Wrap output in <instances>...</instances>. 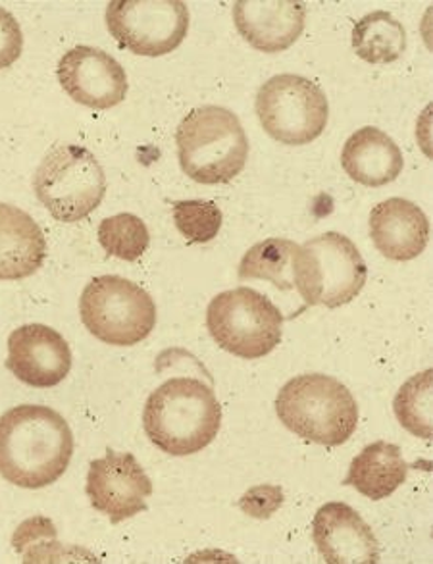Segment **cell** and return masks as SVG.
Here are the masks:
<instances>
[{"label":"cell","instance_id":"1","mask_svg":"<svg viewBox=\"0 0 433 564\" xmlns=\"http://www.w3.org/2000/svg\"><path fill=\"white\" fill-rule=\"evenodd\" d=\"M74 457V434L61 412L20 404L0 416V476L18 488L61 480Z\"/></svg>","mask_w":433,"mask_h":564},{"label":"cell","instance_id":"2","mask_svg":"<svg viewBox=\"0 0 433 564\" xmlns=\"http://www.w3.org/2000/svg\"><path fill=\"white\" fill-rule=\"evenodd\" d=\"M144 434L162 453L187 457L208 447L221 426V406L197 378H172L147 399Z\"/></svg>","mask_w":433,"mask_h":564},{"label":"cell","instance_id":"3","mask_svg":"<svg viewBox=\"0 0 433 564\" xmlns=\"http://www.w3.org/2000/svg\"><path fill=\"white\" fill-rule=\"evenodd\" d=\"M177 159L185 176L203 185L229 184L243 172L249 141L243 126L224 107L195 108L175 131Z\"/></svg>","mask_w":433,"mask_h":564},{"label":"cell","instance_id":"4","mask_svg":"<svg viewBox=\"0 0 433 564\" xmlns=\"http://www.w3.org/2000/svg\"><path fill=\"white\" fill-rule=\"evenodd\" d=\"M283 426L304 442L337 447L349 442L358 424L355 397L332 376L301 375L289 380L275 399Z\"/></svg>","mask_w":433,"mask_h":564},{"label":"cell","instance_id":"5","mask_svg":"<svg viewBox=\"0 0 433 564\" xmlns=\"http://www.w3.org/2000/svg\"><path fill=\"white\" fill-rule=\"evenodd\" d=\"M293 275L306 305L337 308L362 291L368 268L349 237L327 231L299 245Z\"/></svg>","mask_w":433,"mask_h":564},{"label":"cell","instance_id":"6","mask_svg":"<svg viewBox=\"0 0 433 564\" xmlns=\"http://www.w3.org/2000/svg\"><path fill=\"white\" fill-rule=\"evenodd\" d=\"M283 321L282 311L251 288L224 291L206 311V328L216 345L245 360L274 351L282 341Z\"/></svg>","mask_w":433,"mask_h":564},{"label":"cell","instance_id":"7","mask_svg":"<svg viewBox=\"0 0 433 564\" xmlns=\"http://www.w3.org/2000/svg\"><path fill=\"white\" fill-rule=\"evenodd\" d=\"M85 328L102 344L131 347L151 336L156 326L154 299L122 275H97L79 301Z\"/></svg>","mask_w":433,"mask_h":564},{"label":"cell","instance_id":"8","mask_svg":"<svg viewBox=\"0 0 433 564\" xmlns=\"http://www.w3.org/2000/svg\"><path fill=\"white\" fill-rule=\"evenodd\" d=\"M33 187L54 220L76 224L102 203L107 177L91 151L84 147L58 145L39 164Z\"/></svg>","mask_w":433,"mask_h":564},{"label":"cell","instance_id":"9","mask_svg":"<svg viewBox=\"0 0 433 564\" xmlns=\"http://www.w3.org/2000/svg\"><path fill=\"white\" fill-rule=\"evenodd\" d=\"M257 115L270 138L282 145H308L326 130V93L295 74L270 77L257 95Z\"/></svg>","mask_w":433,"mask_h":564},{"label":"cell","instance_id":"10","mask_svg":"<svg viewBox=\"0 0 433 564\" xmlns=\"http://www.w3.org/2000/svg\"><path fill=\"white\" fill-rule=\"evenodd\" d=\"M107 25L116 43L139 56H164L190 31V8L182 0H112Z\"/></svg>","mask_w":433,"mask_h":564},{"label":"cell","instance_id":"11","mask_svg":"<svg viewBox=\"0 0 433 564\" xmlns=\"http://www.w3.org/2000/svg\"><path fill=\"white\" fill-rule=\"evenodd\" d=\"M85 491L95 511L108 517L112 524H120L147 511V499L154 488L138 458L108 449L105 457L89 466Z\"/></svg>","mask_w":433,"mask_h":564},{"label":"cell","instance_id":"12","mask_svg":"<svg viewBox=\"0 0 433 564\" xmlns=\"http://www.w3.org/2000/svg\"><path fill=\"white\" fill-rule=\"evenodd\" d=\"M58 82L72 99L95 108H115L128 95V76L122 64L95 46L79 45L58 62Z\"/></svg>","mask_w":433,"mask_h":564},{"label":"cell","instance_id":"13","mask_svg":"<svg viewBox=\"0 0 433 564\" xmlns=\"http://www.w3.org/2000/svg\"><path fill=\"white\" fill-rule=\"evenodd\" d=\"M7 368L25 386L54 388L72 370L68 341L45 324L20 326L8 337Z\"/></svg>","mask_w":433,"mask_h":564},{"label":"cell","instance_id":"14","mask_svg":"<svg viewBox=\"0 0 433 564\" xmlns=\"http://www.w3.org/2000/svg\"><path fill=\"white\" fill-rule=\"evenodd\" d=\"M312 538L327 564L380 563V543L353 507L327 503L312 522Z\"/></svg>","mask_w":433,"mask_h":564},{"label":"cell","instance_id":"15","mask_svg":"<svg viewBox=\"0 0 433 564\" xmlns=\"http://www.w3.org/2000/svg\"><path fill=\"white\" fill-rule=\"evenodd\" d=\"M234 20L241 37L257 51L283 53L301 37L306 7L293 0H239Z\"/></svg>","mask_w":433,"mask_h":564},{"label":"cell","instance_id":"16","mask_svg":"<svg viewBox=\"0 0 433 564\" xmlns=\"http://www.w3.org/2000/svg\"><path fill=\"white\" fill-rule=\"evenodd\" d=\"M370 237L386 259L407 262L426 249L430 221L424 210L411 200L388 198L370 213Z\"/></svg>","mask_w":433,"mask_h":564},{"label":"cell","instance_id":"17","mask_svg":"<svg viewBox=\"0 0 433 564\" xmlns=\"http://www.w3.org/2000/svg\"><path fill=\"white\" fill-rule=\"evenodd\" d=\"M342 166L357 184L383 187L401 176L403 153L386 131L366 126L347 139L343 147Z\"/></svg>","mask_w":433,"mask_h":564},{"label":"cell","instance_id":"18","mask_svg":"<svg viewBox=\"0 0 433 564\" xmlns=\"http://www.w3.org/2000/svg\"><path fill=\"white\" fill-rule=\"evenodd\" d=\"M46 257V237L37 221L18 206L0 203V280L35 274Z\"/></svg>","mask_w":433,"mask_h":564},{"label":"cell","instance_id":"19","mask_svg":"<svg viewBox=\"0 0 433 564\" xmlns=\"http://www.w3.org/2000/svg\"><path fill=\"white\" fill-rule=\"evenodd\" d=\"M411 466L404 463L401 447L396 443L376 442L353 458L343 486L357 489L358 494L381 501L393 496L403 486Z\"/></svg>","mask_w":433,"mask_h":564},{"label":"cell","instance_id":"20","mask_svg":"<svg viewBox=\"0 0 433 564\" xmlns=\"http://www.w3.org/2000/svg\"><path fill=\"white\" fill-rule=\"evenodd\" d=\"M296 251L299 245L280 237H270L252 245L237 270L239 280H262L272 283L278 290H293Z\"/></svg>","mask_w":433,"mask_h":564},{"label":"cell","instance_id":"21","mask_svg":"<svg viewBox=\"0 0 433 564\" xmlns=\"http://www.w3.org/2000/svg\"><path fill=\"white\" fill-rule=\"evenodd\" d=\"M353 48L370 64H391L403 56L407 31L389 12L378 10L358 20L353 30Z\"/></svg>","mask_w":433,"mask_h":564},{"label":"cell","instance_id":"22","mask_svg":"<svg viewBox=\"0 0 433 564\" xmlns=\"http://www.w3.org/2000/svg\"><path fill=\"white\" fill-rule=\"evenodd\" d=\"M432 391L433 372L424 370L422 375L412 376L411 380L404 381L396 401V416L404 430L422 440H432Z\"/></svg>","mask_w":433,"mask_h":564},{"label":"cell","instance_id":"23","mask_svg":"<svg viewBox=\"0 0 433 564\" xmlns=\"http://www.w3.org/2000/svg\"><path fill=\"white\" fill-rule=\"evenodd\" d=\"M99 243L110 257L136 262L149 249L151 234L136 214H116L100 221Z\"/></svg>","mask_w":433,"mask_h":564},{"label":"cell","instance_id":"24","mask_svg":"<svg viewBox=\"0 0 433 564\" xmlns=\"http://www.w3.org/2000/svg\"><path fill=\"white\" fill-rule=\"evenodd\" d=\"M174 221L191 243H208L220 234L224 214L210 200H180L174 205Z\"/></svg>","mask_w":433,"mask_h":564},{"label":"cell","instance_id":"25","mask_svg":"<svg viewBox=\"0 0 433 564\" xmlns=\"http://www.w3.org/2000/svg\"><path fill=\"white\" fill-rule=\"evenodd\" d=\"M283 499L280 486H257L239 499V507L252 519L267 520L282 507Z\"/></svg>","mask_w":433,"mask_h":564},{"label":"cell","instance_id":"26","mask_svg":"<svg viewBox=\"0 0 433 564\" xmlns=\"http://www.w3.org/2000/svg\"><path fill=\"white\" fill-rule=\"evenodd\" d=\"M23 51V33L14 15L0 7V69L10 68Z\"/></svg>","mask_w":433,"mask_h":564}]
</instances>
